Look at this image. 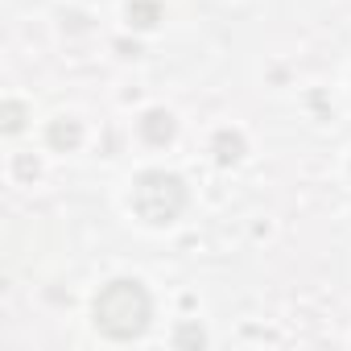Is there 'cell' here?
Listing matches in <instances>:
<instances>
[{
    "mask_svg": "<svg viewBox=\"0 0 351 351\" xmlns=\"http://www.w3.org/2000/svg\"><path fill=\"white\" fill-rule=\"evenodd\" d=\"M149 293L141 281H108L95 293V326L108 339H136L149 326Z\"/></svg>",
    "mask_w": 351,
    "mask_h": 351,
    "instance_id": "6da1fadb",
    "label": "cell"
},
{
    "mask_svg": "<svg viewBox=\"0 0 351 351\" xmlns=\"http://www.w3.org/2000/svg\"><path fill=\"white\" fill-rule=\"evenodd\" d=\"M186 207V186L182 178H173L165 169H149L136 178L132 186V211L145 219V223H173Z\"/></svg>",
    "mask_w": 351,
    "mask_h": 351,
    "instance_id": "7a4b0ae2",
    "label": "cell"
},
{
    "mask_svg": "<svg viewBox=\"0 0 351 351\" xmlns=\"http://www.w3.org/2000/svg\"><path fill=\"white\" fill-rule=\"evenodd\" d=\"M141 132H145V141L165 145V141L173 136V116H169V112H149V116L141 120Z\"/></svg>",
    "mask_w": 351,
    "mask_h": 351,
    "instance_id": "3957f363",
    "label": "cell"
},
{
    "mask_svg": "<svg viewBox=\"0 0 351 351\" xmlns=\"http://www.w3.org/2000/svg\"><path fill=\"white\" fill-rule=\"evenodd\" d=\"M50 145H54V149H62V145H66V149H71V145H79V124H75V120L54 124V128H50Z\"/></svg>",
    "mask_w": 351,
    "mask_h": 351,
    "instance_id": "277c9868",
    "label": "cell"
},
{
    "mask_svg": "<svg viewBox=\"0 0 351 351\" xmlns=\"http://www.w3.org/2000/svg\"><path fill=\"white\" fill-rule=\"evenodd\" d=\"M157 13H161V9H157V5H145V0L128 5V17H132L136 25H145V29H149V25H157Z\"/></svg>",
    "mask_w": 351,
    "mask_h": 351,
    "instance_id": "5b68a950",
    "label": "cell"
},
{
    "mask_svg": "<svg viewBox=\"0 0 351 351\" xmlns=\"http://www.w3.org/2000/svg\"><path fill=\"white\" fill-rule=\"evenodd\" d=\"M219 149H232V161H236V157H240V149H244V141H240V136H228V132H223V136H219ZM219 157L228 161V153H219Z\"/></svg>",
    "mask_w": 351,
    "mask_h": 351,
    "instance_id": "8992f818",
    "label": "cell"
},
{
    "mask_svg": "<svg viewBox=\"0 0 351 351\" xmlns=\"http://www.w3.org/2000/svg\"><path fill=\"white\" fill-rule=\"evenodd\" d=\"M5 116H9V120H5V128H9V132H13V128H21V108H17V104H5Z\"/></svg>",
    "mask_w": 351,
    "mask_h": 351,
    "instance_id": "52a82bcc",
    "label": "cell"
}]
</instances>
